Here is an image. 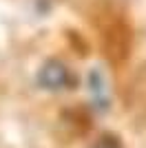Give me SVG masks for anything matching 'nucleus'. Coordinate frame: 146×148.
Instances as JSON below:
<instances>
[{"label": "nucleus", "mask_w": 146, "mask_h": 148, "mask_svg": "<svg viewBox=\"0 0 146 148\" xmlns=\"http://www.w3.org/2000/svg\"><path fill=\"white\" fill-rule=\"evenodd\" d=\"M38 84L49 91H64L75 84V77H73L71 69L62 64L60 60H47L38 69Z\"/></svg>", "instance_id": "nucleus-1"}, {"label": "nucleus", "mask_w": 146, "mask_h": 148, "mask_svg": "<svg viewBox=\"0 0 146 148\" xmlns=\"http://www.w3.org/2000/svg\"><path fill=\"white\" fill-rule=\"evenodd\" d=\"M89 91H91V95H93L95 106H106V102H109L106 80H104V73L100 69H93L91 73H89Z\"/></svg>", "instance_id": "nucleus-2"}, {"label": "nucleus", "mask_w": 146, "mask_h": 148, "mask_svg": "<svg viewBox=\"0 0 146 148\" xmlns=\"http://www.w3.org/2000/svg\"><path fill=\"white\" fill-rule=\"evenodd\" d=\"M93 148H120V144H117L113 137H102V139H100Z\"/></svg>", "instance_id": "nucleus-3"}]
</instances>
